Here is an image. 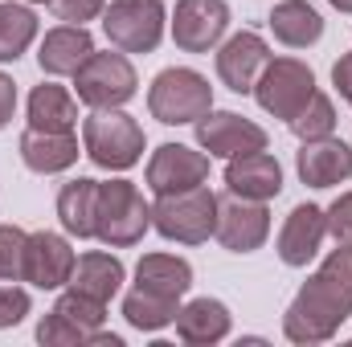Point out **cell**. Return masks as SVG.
Returning <instances> with one entry per match:
<instances>
[{"label": "cell", "mask_w": 352, "mask_h": 347, "mask_svg": "<svg viewBox=\"0 0 352 347\" xmlns=\"http://www.w3.org/2000/svg\"><path fill=\"white\" fill-rule=\"evenodd\" d=\"M352 319V246H336L283 311V335L299 347L336 339Z\"/></svg>", "instance_id": "6da1fadb"}, {"label": "cell", "mask_w": 352, "mask_h": 347, "mask_svg": "<svg viewBox=\"0 0 352 347\" xmlns=\"http://www.w3.org/2000/svg\"><path fill=\"white\" fill-rule=\"evenodd\" d=\"M152 229V204L131 180H98L94 200V237L107 250H131Z\"/></svg>", "instance_id": "7a4b0ae2"}, {"label": "cell", "mask_w": 352, "mask_h": 347, "mask_svg": "<svg viewBox=\"0 0 352 347\" xmlns=\"http://www.w3.org/2000/svg\"><path fill=\"white\" fill-rule=\"evenodd\" d=\"M144 127L119 110H90L82 119V156L102 172H127L144 160Z\"/></svg>", "instance_id": "3957f363"}, {"label": "cell", "mask_w": 352, "mask_h": 347, "mask_svg": "<svg viewBox=\"0 0 352 347\" xmlns=\"http://www.w3.org/2000/svg\"><path fill=\"white\" fill-rule=\"evenodd\" d=\"M217 192L209 184L201 188H188V192H168V196H156L152 204V229L176 241V246H205L217 229Z\"/></svg>", "instance_id": "277c9868"}, {"label": "cell", "mask_w": 352, "mask_h": 347, "mask_svg": "<svg viewBox=\"0 0 352 347\" xmlns=\"http://www.w3.org/2000/svg\"><path fill=\"white\" fill-rule=\"evenodd\" d=\"M148 110L164 127H188V123H197L213 110V86L201 70L168 66L148 86Z\"/></svg>", "instance_id": "5b68a950"}, {"label": "cell", "mask_w": 352, "mask_h": 347, "mask_svg": "<svg viewBox=\"0 0 352 347\" xmlns=\"http://www.w3.org/2000/svg\"><path fill=\"white\" fill-rule=\"evenodd\" d=\"M135 90H140V74L123 49H115V53L94 49L82 62V70L74 74V94L90 110H119L135 98Z\"/></svg>", "instance_id": "8992f818"}, {"label": "cell", "mask_w": 352, "mask_h": 347, "mask_svg": "<svg viewBox=\"0 0 352 347\" xmlns=\"http://www.w3.org/2000/svg\"><path fill=\"white\" fill-rule=\"evenodd\" d=\"M168 29V8L160 0H115L102 8V33L123 53H156Z\"/></svg>", "instance_id": "52a82bcc"}, {"label": "cell", "mask_w": 352, "mask_h": 347, "mask_svg": "<svg viewBox=\"0 0 352 347\" xmlns=\"http://www.w3.org/2000/svg\"><path fill=\"white\" fill-rule=\"evenodd\" d=\"M250 94L258 98V106H263L270 119L291 123L307 106V98L316 94V74L299 58H270Z\"/></svg>", "instance_id": "ba28073f"}, {"label": "cell", "mask_w": 352, "mask_h": 347, "mask_svg": "<svg viewBox=\"0 0 352 347\" xmlns=\"http://www.w3.org/2000/svg\"><path fill=\"white\" fill-rule=\"evenodd\" d=\"M192 127H197V147L205 156H217V160H234V156H246V152H263L266 143H270V135H266L263 127L250 123L238 110H209Z\"/></svg>", "instance_id": "9c48e42d"}, {"label": "cell", "mask_w": 352, "mask_h": 347, "mask_svg": "<svg viewBox=\"0 0 352 347\" xmlns=\"http://www.w3.org/2000/svg\"><path fill=\"white\" fill-rule=\"evenodd\" d=\"M230 33V4L226 0H176L173 41L184 53H209Z\"/></svg>", "instance_id": "30bf717a"}, {"label": "cell", "mask_w": 352, "mask_h": 347, "mask_svg": "<svg viewBox=\"0 0 352 347\" xmlns=\"http://www.w3.org/2000/svg\"><path fill=\"white\" fill-rule=\"evenodd\" d=\"M213 237L230 254H254L270 237V208L263 200H242V196H221L217 200V229Z\"/></svg>", "instance_id": "8fae6325"}, {"label": "cell", "mask_w": 352, "mask_h": 347, "mask_svg": "<svg viewBox=\"0 0 352 347\" xmlns=\"http://www.w3.org/2000/svg\"><path fill=\"white\" fill-rule=\"evenodd\" d=\"M74 261H78V254H74V246H70L66 233L37 229V233H29L21 282H29V286H37V290H62V286H70Z\"/></svg>", "instance_id": "7c38bea8"}, {"label": "cell", "mask_w": 352, "mask_h": 347, "mask_svg": "<svg viewBox=\"0 0 352 347\" xmlns=\"http://www.w3.org/2000/svg\"><path fill=\"white\" fill-rule=\"evenodd\" d=\"M148 188L156 196H168V192H188V188H201L209 180V156L197 152V147H184V143H160L148 160Z\"/></svg>", "instance_id": "4fadbf2b"}, {"label": "cell", "mask_w": 352, "mask_h": 347, "mask_svg": "<svg viewBox=\"0 0 352 347\" xmlns=\"http://www.w3.org/2000/svg\"><path fill=\"white\" fill-rule=\"evenodd\" d=\"M266 62H270V45L254 29H242V33H234L217 45V78L234 94H250Z\"/></svg>", "instance_id": "5bb4252c"}, {"label": "cell", "mask_w": 352, "mask_h": 347, "mask_svg": "<svg viewBox=\"0 0 352 347\" xmlns=\"http://www.w3.org/2000/svg\"><path fill=\"white\" fill-rule=\"evenodd\" d=\"M324 237H328V213L307 200V204H295V208L287 213V221H283V229H278V241H274V254H278L283 265L303 270L307 261H316Z\"/></svg>", "instance_id": "9a60e30c"}, {"label": "cell", "mask_w": 352, "mask_h": 347, "mask_svg": "<svg viewBox=\"0 0 352 347\" xmlns=\"http://www.w3.org/2000/svg\"><path fill=\"white\" fill-rule=\"evenodd\" d=\"M226 192L242 196V200H274L283 192V168L270 152H246L226 160Z\"/></svg>", "instance_id": "2e32d148"}, {"label": "cell", "mask_w": 352, "mask_h": 347, "mask_svg": "<svg viewBox=\"0 0 352 347\" xmlns=\"http://www.w3.org/2000/svg\"><path fill=\"white\" fill-rule=\"evenodd\" d=\"M16 152H21V164H25L29 172H37V176L70 172V168L78 164V156H82L74 131H33V127L21 131Z\"/></svg>", "instance_id": "e0dca14e"}, {"label": "cell", "mask_w": 352, "mask_h": 347, "mask_svg": "<svg viewBox=\"0 0 352 347\" xmlns=\"http://www.w3.org/2000/svg\"><path fill=\"white\" fill-rule=\"evenodd\" d=\"M90 53H94V37L87 25H54L37 45V66L50 78H74Z\"/></svg>", "instance_id": "ac0fdd59"}, {"label": "cell", "mask_w": 352, "mask_h": 347, "mask_svg": "<svg viewBox=\"0 0 352 347\" xmlns=\"http://www.w3.org/2000/svg\"><path fill=\"white\" fill-rule=\"evenodd\" d=\"M295 172L307 188H336L352 176V147L336 135L303 143L299 156H295Z\"/></svg>", "instance_id": "d6986e66"}, {"label": "cell", "mask_w": 352, "mask_h": 347, "mask_svg": "<svg viewBox=\"0 0 352 347\" xmlns=\"http://www.w3.org/2000/svg\"><path fill=\"white\" fill-rule=\"evenodd\" d=\"M230 327H234V315L221 298H192L176 311V335L180 344L188 347H213L221 339H230Z\"/></svg>", "instance_id": "ffe728a7"}, {"label": "cell", "mask_w": 352, "mask_h": 347, "mask_svg": "<svg viewBox=\"0 0 352 347\" xmlns=\"http://www.w3.org/2000/svg\"><path fill=\"white\" fill-rule=\"evenodd\" d=\"M266 25H270L274 41L287 45V49H311V45L324 37V16H320V8L307 4V0H278V4L270 8Z\"/></svg>", "instance_id": "44dd1931"}, {"label": "cell", "mask_w": 352, "mask_h": 347, "mask_svg": "<svg viewBox=\"0 0 352 347\" xmlns=\"http://www.w3.org/2000/svg\"><path fill=\"white\" fill-rule=\"evenodd\" d=\"M25 119L33 131H74L78 127V98L58 82H41L29 90Z\"/></svg>", "instance_id": "7402d4cb"}, {"label": "cell", "mask_w": 352, "mask_h": 347, "mask_svg": "<svg viewBox=\"0 0 352 347\" xmlns=\"http://www.w3.org/2000/svg\"><path fill=\"white\" fill-rule=\"evenodd\" d=\"M135 286L164 298H184L192 290V265L176 254H144L135 265Z\"/></svg>", "instance_id": "603a6c76"}, {"label": "cell", "mask_w": 352, "mask_h": 347, "mask_svg": "<svg viewBox=\"0 0 352 347\" xmlns=\"http://www.w3.org/2000/svg\"><path fill=\"white\" fill-rule=\"evenodd\" d=\"M123 278H127V270H123V261L115 258V254L90 250V254H82V258L74 261L70 286L82 290V294H90V298H98V302H111V298L123 290Z\"/></svg>", "instance_id": "cb8c5ba5"}, {"label": "cell", "mask_w": 352, "mask_h": 347, "mask_svg": "<svg viewBox=\"0 0 352 347\" xmlns=\"http://www.w3.org/2000/svg\"><path fill=\"white\" fill-rule=\"evenodd\" d=\"M94 200H98V180H66L62 192H58V221L66 229V237H78L87 241L94 237Z\"/></svg>", "instance_id": "d4e9b609"}, {"label": "cell", "mask_w": 352, "mask_h": 347, "mask_svg": "<svg viewBox=\"0 0 352 347\" xmlns=\"http://www.w3.org/2000/svg\"><path fill=\"white\" fill-rule=\"evenodd\" d=\"M176 311H180V298H164V294H152V290H140V286L123 298V319H127V327H135V331H144V335H156V331L173 327Z\"/></svg>", "instance_id": "484cf974"}, {"label": "cell", "mask_w": 352, "mask_h": 347, "mask_svg": "<svg viewBox=\"0 0 352 347\" xmlns=\"http://www.w3.org/2000/svg\"><path fill=\"white\" fill-rule=\"evenodd\" d=\"M37 41V12L21 0H0V62H16Z\"/></svg>", "instance_id": "4316f807"}, {"label": "cell", "mask_w": 352, "mask_h": 347, "mask_svg": "<svg viewBox=\"0 0 352 347\" xmlns=\"http://www.w3.org/2000/svg\"><path fill=\"white\" fill-rule=\"evenodd\" d=\"M287 127L295 131V139H299V143H316V139L336 135V106H332V98L316 90V94L307 98V106H303Z\"/></svg>", "instance_id": "83f0119b"}, {"label": "cell", "mask_w": 352, "mask_h": 347, "mask_svg": "<svg viewBox=\"0 0 352 347\" xmlns=\"http://www.w3.org/2000/svg\"><path fill=\"white\" fill-rule=\"evenodd\" d=\"M54 311H58V315H66L70 323H78L82 331H90V335L107 323V302L90 298V294H82V290H74V286H66V290L58 294Z\"/></svg>", "instance_id": "f1b7e54d"}, {"label": "cell", "mask_w": 352, "mask_h": 347, "mask_svg": "<svg viewBox=\"0 0 352 347\" xmlns=\"http://www.w3.org/2000/svg\"><path fill=\"white\" fill-rule=\"evenodd\" d=\"M29 233L21 225H0V282H21Z\"/></svg>", "instance_id": "f546056e"}, {"label": "cell", "mask_w": 352, "mask_h": 347, "mask_svg": "<svg viewBox=\"0 0 352 347\" xmlns=\"http://www.w3.org/2000/svg\"><path fill=\"white\" fill-rule=\"evenodd\" d=\"M37 344H45V347H82V344H90V331H82L78 323H70L66 315L50 311V315L37 323Z\"/></svg>", "instance_id": "4dcf8cb0"}, {"label": "cell", "mask_w": 352, "mask_h": 347, "mask_svg": "<svg viewBox=\"0 0 352 347\" xmlns=\"http://www.w3.org/2000/svg\"><path fill=\"white\" fill-rule=\"evenodd\" d=\"M29 311H33L29 290H21V286H0V331H8V327L25 323V315H29Z\"/></svg>", "instance_id": "1f68e13d"}, {"label": "cell", "mask_w": 352, "mask_h": 347, "mask_svg": "<svg viewBox=\"0 0 352 347\" xmlns=\"http://www.w3.org/2000/svg\"><path fill=\"white\" fill-rule=\"evenodd\" d=\"M324 213H328V237L336 246H352V192H340Z\"/></svg>", "instance_id": "d6a6232c"}, {"label": "cell", "mask_w": 352, "mask_h": 347, "mask_svg": "<svg viewBox=\"0 0 352 347\" xmlns=\"http://www.w3.org/2000/svg\"><path fill=\"white\" fill-rule=\"evenodd\" d=\"M50 8H54V16H58L62 25H87L94 16H102L107 0H54Z\"/></svg>", "instance_id": "836d02e7"}, {"label": "cell", "mask_w": 352, "mask_h": 347, "mask_svg": "<svg viewBox=\"0 0 352 347\" xmlns=\"http://www.w3.org/2000/svg\"><path fill=\"white\" fill-rule=\"evenodd\" d=\"M332 86H336V94L352 106V49L336 58V66H332Z\"/></svg>", "instance_id": "e575fe53"}, {"label": "cell", "mask_w": 352, "mask_h": 347, "mask_svg": "<svg viewBox=\"0 0 352 347\" xmlns=\"http://www.w3.org/2000/svg\"><path fill=\"white\" fill-rule=\"evenodd\" d=\"M12 115H16V82L0 70V131L12 123Z\"/></svg>", "instance_id": "d590c367"}, {"label": "cell", "mask_w": 352, "mask_h": 347, "mask_svg": "<svg viewBox=\"0 0 352 347\" xmlns=\"http://www.w3.org/2000/svg\"><path fill=\"white\" fill-rule=\"evenodd\" d=\"M90 344H98V347H123V339H119V335H111V331H102V327H98V331H94V335H90Z\"/></svg>", "instance_id": "8d00e7d4"}, {"label": "cell", "mask_w": 352, "mask_h": 347, "mask_svg": "<svg viewBox=\"0 0 352 347\" xmlns=\"http://www.w3.org/2000/svg\"><path fill=\"white\" fill-rule=\"evenodd\" d=\"M328 4H332L336 12H352V0H328Z\"/></svg>", "instance_id": "74e56055"}, {"label": "cell", "mask_w": 352, "mask_h": 347, "mask_svg": "<svg viewBox=\"0 0 352 347\" xmlns=\"http://www.w3.org/2000/svg\"><path fill=\"white\" fill-rule=\"evenodd\" d=\"M21 4H54V0H21Z\"/></svg>", "instance_id": "f35d334b"}]
</instances>
